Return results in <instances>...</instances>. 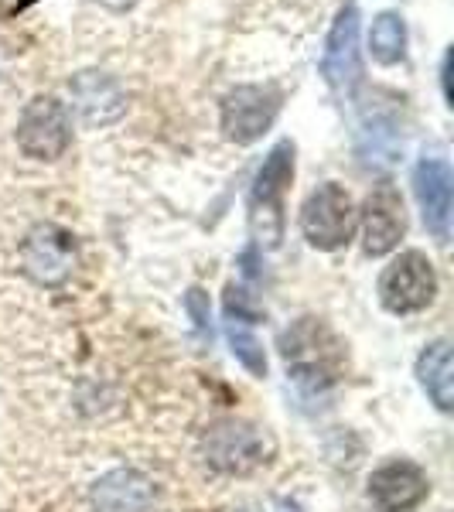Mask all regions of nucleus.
Listing matches in <instances>:
<instances>
[{"label":"nucleus","instance_id":"obj_1","mask_svg":"<svg viewBox=\"0 0 454 512\" xmlns=\"http://www.w3.org/2000/svg\"><path fill=\"white\" fill-rule=\"evenodd\" d=\"M280 355H284L287 373L304 396L328 393L345 366L342 342L315 318H301L294 328L280 332Z\"/></svg>","mask_w":454,"mask_h":512},{"label":"nucleus","instance_id":"obj_2","mask_svg":"<svg viewBox=\"0 0 454 512\" xmlns=\"http://www.w3.org/2000/svg\"><path fill=\"white\" fill-rule=\"evenodd\" d=\"M294 144L280 140L263 158L250 188V233L257 250H277L284 243V198L294 181Z\"/></svg>","mask_w":454,"mask_h":512},{"label":"nucleus","instance_id":"obj_3","mask_svg":"<svg viewBox=\"0 0 454 512\" xmlns=\"http://www.w3.org/2000/svg\"><path fill=\"white\" fill-rule=\"evenodd\" d=\"M274 437L246 420H222L202 437V461L219 475H250L274 461Z\"/></svg>","mask_w":454,"mask_h":512},{"label":"nucleus","instance_id":"obj_4","mask_svg":"<svg viewBox=\"0 0 454 512\" xmlns=\"http://www.w3.org/2000/svg\"><path fill=\"white\" fill-rule=\"evenodd\" d=\"M301 233L315 250H342L356 233V205L338 181H325L308 195L301 209Z\"/></svg>","mask_w":454,"mask_h":512},{"label":"nucleus","instance_id":"obj_5","mask_svg":"<svg viewBox=\"0 0 454 512\" xmlns=\"http://www.w3.org/2000/svg\"><path fill=\"white\" fill-rule=\"evenodd\" d=\"M79 267V243L69 229L38 222L21 243V270L38 287H62Z\"/></svg>","mask_w":454,"mask_h":512},{"label":"nucleus","instance_id":"obj_6","mask_svg":"<svg viewBox=\"0 0 454 512\" xmlns=\"http://www.w3.org/2000/svg\"><path fill=\"white\" fill-rule=\"evenodd\" d=\"M280 103H284V93L267 82V86H236L222 96L219 103V123L222 134L233 144L246 147L257 144V140L274 127Z\"/></svg>","mask_w":454,"mask_h":512},{"label":"nucleus","instance_id":"obj_7","mask_svg":"<svg viewBox=\"0 0 454 512\" xmlns=\"http://www.w3.org/2000/svg\"><path fill=\"white\" fill-rule=\"evenodd\" d=\"M437 297L434 263L420 250L400 253L379 277V301L393 315H417Z\"/></svg>","mask_w":454,"mask_h":512},{"label":"nucleus","instance_id":"obj_8","mask_svg":"<svg viewBox=\"0 0 454 512\" xmlns=\"http://www.w3.org/2000/svg\"><path fill=\"white\" fill-rule=\"evenodd\" d=\"M72 144V117L55 96H35L21 110L18 147L35 161H55Z\"/></svg>","mask_w":454,"mask_h":512},{"label":"nucleus","instance_id":"obj_9","mask_svg":"<svg viewBox=\"0 0 454 512\" xmlns=\"http://www.w3.org/2000/svg\"><path fill=\"white\" fill-rule=\"evenodd\" d=\"M321 76L328 86L342 96H356L362 86V55H359V4L345 0L335 14V24L325 41V59H321Z\"/></svg>","mask_w":454,"mask_h":512},{"label":"nucleus","instance_id":"obj_10","mask_svg":"<svg viewBox=\"0 0 454 512\" xmlns=\"http://www.w3.org/2000/svg\"><path fill=\"white\" fill-rule=\"evenodd\" d=\"M403 233H407L403 198L390 181H379L362 202V250L369 256H386L400 246Z\"/></svg>","mask_w":454,"mask_h":512},{"label":"nucleus","instance_id":"obj_11","mask_svg":"<svg viewBox=\"0 0 454 512\" xmlns=\"http://www.w3.org/2000/svg\"><path fill=\"white\" fill-rule=\"evenodd\" d=\"M414 195L424 212V226L437 243L451 239V209H454V175L444 158H424L414 168Z\"/></svg>","mask_w":454,"mask_h":512},{"label":"nucleus","instance_id":"obj_12","mask_svg":"<svg viewBox=\"0 0 454 512\" xmlns=\"http://www.w3.org/2000/svg\"><path fill=\"white\" fill-rule=\"evenodd\" d=\"M69 93L79 120L93 130L110 127V123H117L127 113V93H123V86L110 72H99V69L76 72L69 82Z\"/></svg>","mask_w":454,"mask_h":512},{"label":"nucleus","instance_id":"obj_13","mask_svg":"<svg viewBox=\"0 0 454 512\" xmlns=\"http://www.w3.org/2000/svg\"><path fill=\"white\" fill-rule=\"evenodd\" d=\"M431 492L427 472L414 461H390L369 478V499L379 512H410Z\"/></svg>","mask_w":454,"mask_h":512},{"label":"nucleus","instance_id":"obj_14","mask_svg":"<svg viewBox=\"0 0 454 512\" xmlns=\"http://www.w3.org/2000/svg\"><path fill=\"white\" fill-rule=\"evenodd\" d=\"M96 512H154L158 506V485L137 468L106 472L89 492Z\"/></svg>","mask_w":454,"mask_h":512},{"label":"nucleus","instance_id":"obj_15","mask_svg":"<svg viewBox=\"0 0 454 512\" xmlns=\"http://www.w3.org/2000/svg\"><path fill=\"white\" fill-rule=\"evenodd\" d=\"M403 151V130L400 120L393 117V110L386 106H362L359 117V154L366 164L386 168L400 158Z\"/></svg>","mask_w":454,"mask_h":512},{"label":"nucleus","instance_id":"obj_16","mask_svg":"<svg viewBox=\"0 0 454 512\" xmlns=\"http://www.w3.org/2000/svg\"><path fill=\"white\" fill-rule=\"evenodd\" d=\"M417 379L434 400L437 410L454 407V362H451V342L448 338H437L427 345L417 359Z\"/></svg>","mask_w":454,"mask_h":512},{"label":"nucleus","instance_id":"obj_17","mask_svg":"<svg viewBox=\"0 0 454 512\" xmlns=\"http://www.w3.org/2000/svg\"><path fill=\"white\" fill-rule=\"evenodd\" d=\"M369 52L379 65H396L407 55V24H403L400 14L386 11L373 21V31H369Z\"/></svg>","mask_w":454,"mask_h":512},{"label":"nucleus","instance_id":"obj_18","mask_svg":"<svg viewBox=\"0 0 454 512\" xmlns=\"http://www.w3.org/2000/svg\"><path fill=\"white\" fill-rule=\"evenodd\" d=\"M226 335H229V345H233L236 359L243 362L253 376H267V355H263L260 338L250 332V325H243V321H226Z\"/></svg>","mask_w":454,"mask_h":512},{"label":"nucleus","instance_id":"obj_19","mask_svg":"<svg viewBox=\"0 0 454 512\" xmlns=\"http://www.w3.org/2000/svg\"><path fill=\"white\" fill-rule=\"evenodd\" d=\"M226 318L229 321H243V325H257L267 318V311L260 304H253V294H246L243 287L229 284L226 287Z\"/></svg>","mask_w":454,"mask_h":512},{"label":"nucleus","instance_id":"obj_20","mask_svg":"<svg viewBox=\"0 0 454 512\" xmlns=\"http://www.w3.org/2000/svg\"><path fill=\"white\" fill-rule=\"evenodd\" d=\"M185 308L188 315L195 321V332L202 342H212V311H209V294L202 291V287H192V291L185 294Z\"/></svg>","mask_w":454,"mask_h":512},{"label":"nucleus","instance_id":"obj_21","mask_svg":"<svg viewBox=\"0 0 454 512\" xmlns=\"http://www.w3.org/2000/svg\"><path fill=\"white\" fill-rule=\"evenodd\" d=\"M96 4H103V7H110V11L123 14V11H130V7H134L137 0H96Z\"/></svg>","mask_w":454,"mask_h":512},{"label":"nucleus","instance_id":"obj_22","mask_svg":"<svg viewBox=\"0 0 454 512\" xmlns=\"http://www.w3.org/2000/svg\"><path fill=\"white\" fill-rule=\"evenodd\" d=\"M31 4H38V0H18V4H14V11H28Z\"/></svg>","mask_w":454,"mask_h":512},{"label":"nucleus","instance_id":"obj_23","mask_svg":"<svg viewBox=\"0 0 454 512\" xmlns=\"http://www.w3.org/2000/svg\"><path fill=\"white\" fill-rule=\"evenodd\" d=\"M4 65H7V52H4V41H0V76H4Z\"/></svg>","mask_w":454,"mask_h":512},{"label":"nucleus","instance_id":"obj_24","mask_svg":"<svg viewBox=\"0 0 454 512\" xmlns=\"http://www.w3.org/2000/svg\"><path fill=\"white\" fill-rule=\"evenodd\" d=\"M229 512H253V509H229Z\"/></svg>","mask_w":454,"mask_h":512}]
</instances>
